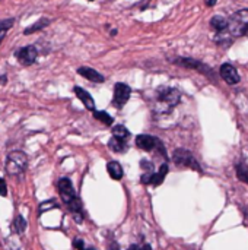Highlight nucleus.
<instances>
[{
  "label": "nucleus",
  "instance_id": "4be33fe9",
  "mask_svg": "<svg viewBox=\"0 0 248 250\" xmlns=\"http://www.w3.org/2000/svg\"><path fill=\"white\" fill-rule=\"evenodd\" d=\"M14 19H8V21H3V22H0V44H2V41L5 40L6 34H8V30L12 28L14 25Z\"/></svg>",
  "mask_w": 248,
  "mask_h": 250
},
{
  "label": "nucleus",
  "instance_id": "c756f323",
  "mask_svg": "<svg viewBox=\"0 0 248 250\" xmlns=\"http://www.w3.org/2000/svg\"><path fill=\"white\" fill-rule=\"evenodd\" d=\"M215 3H216V0H209V2H207V5H209V6H213Z\"/></svg>",
  "mask_w": 248,
  "mask_h": 250
},
{
  "label": "nucleus",
  "instance_id": "f03ea898",
  "mask_svg": "<svg viewBox=\"0 0 248 250\" xmlns=\"http://www.w3.org/2000/svg\"><path fill=\"white\" fill-rule=\"evenodd\" d=\"M57 187H59V192H60V196H62L63 202L72 211L75 221L81 224L83 221V216H82V202L78 197V195H76V192L73 189L72 181L69 179H60L59 183H57Z\"/></svg>",
  "mask_w": 248,
  "mask_h": 250
},
{
  "label": "nucleus",
  "instance_id": "7c9ffc66",
  "mask_svg": "<svg viewBox=\"0 0 248 250\" xmlns=\"http://www.w3.org/2000/svg\"><path fill=\"white\" fill-rule=\"evenodd\" d=\"M116 34H117V30H113V31H111V37H114Z\"/></svg>",
  "mask_w": 248,
  "mask_h": 250
},
{
  "label": "nucleus",
  "instance_id": "f257e3e1",
  "mask_svg": "<svg viewBox=\"0 0 248 250\" xmlns=\"http://www.w3.org/2000/svg\"><path fill=\"white\" fill-rule=\"evenodd\" d=\"M180 100L181 94L178 89L171 87H161L153 94L152 111L159 116H166L178 106Z\"/></svg>",
  "mask_w": 248,
  "mask_h": 250
},
{
  "label": "nucleus",
  "instance_id": "f3484780",
  "mask_svg": "<svg viewBox=\"0 0 248 250\" xmlns=\"http://www.w3.org/2000/svg\"><path fill=\"white\" fill-rule=\"evenodd\" d=\"M236 177L242 183L248 184V165L245 162H238L236 164Z\"/></svg>",
  "mask_w": 248,
  "mask_h": 250
},
{
  "label": "nucleus",
  "instance_id": "6e6552de",
  "mask_svg": "<svg viewBox=\"0 0 248 250\" xmlns=\"http://www.w3.org/2000/svg\"><path fill=\"white\" fill-rule=\"evenodd\" d=\"M132 95V89L126 84H116L114 87V97H113V104L117 108H123L126 103L129 101Z\"/></svg>",
  "mask_w": 248,
  "mask_h": 250
},
{
  "label": "nucleus",
  "instance_id": "0eeeda50",
  "mask_svg": "<svg viewBox=\"0 0 248 250\" xmlns=\"http://www.w3.org/2000/svg\"><path fill=\"white\" fill-rule=\"evenodd\" d=\"M136 146L139 149H143V151H158L161 155L166 157L164 143L158 138H153L150 135H137L136 136Z\"/></svg>",
  "mask_w": 248,
  "mask_h": 250
},
{
  "label": "nucleus",
  "instance_id": "20e7f679",
  "mask_svg": "<svg viewBox=\"0 0 248 250\" xmlns=\"http://www.w3.org/2000/svg\"><path fill=\"white\" fill-rule=\"evenodd\" d=\"M28 167V157L22 151H14L6 158V173L9 176H22Z\"/></svg>",
  "mask_w": 248,
  "mask_h": 250
},
{
  "label": "nucleus",
  "instance_id": "cd10ccee",
  "mask_svg": "<svg viewBox=\"0 0 248 250\" xmlns=\"http://www.w3.org/2000/svg\"><path fill=\"white\" fill-rule=\"evenodd\" d=\"M139 250H152V247L149 244H145L143 247H139Z\"/></svg>",
  "mask_w": 248,
  "mask_h": 250
},
{
  "label": "nucleus",
  "instance_id": "412c9836",
  "mask_svg": "<svg viewBox=\"0 0 248 250\" xmlns=\"http://www.w3.org/2000/svg\"><path fill=\"white\" fill-rule=\"evenodd\" d=\"M113 136H116V138H118V139H127L129 136H130V132L124 127V126H121V125H118V126H114L113 127Z\"/></svg>",
  "mask_w": 248,
  "mask_h": 250
},
{
  "label": "nucleus",
  "instance_id": "a878e982",
  "mask_svg": "<svg viewBox=\"0 0 248 250\" xmlns=\"http://www.w3.org/2000/svg\"><path fill=\"white\" fill-rule=\"evenodd\" d=\"M0 196H8V187L3 179H0Z\"/></svg>",
  "mask_w": 248,
  "mask_h": 250
},
{
  "label": "nucleus",
  "instance_id": "b1692460",
  "mask_svg": "<svg viewBox=\"0 0 248 250\" xmlns=\"http://www.w3.org/2000/svg\"><path fill=\"white\" fill-rule=\"evenodd\" d=\"M51 208H57L56 202H53V200L44 202V203H41V206H40V212H46L47 209H51Z\"/></svg>",
  "mask_w": 248,
  "mask_h": 250
},
{
  "label": "nucleus",
  "instance_id": "aec40b11",
  "mask_svg": "<svg viewBox=\"0 0 248 250\" xmlns=\"http://www.w3.org/2000/svg\"><path fill=\"white\" fill-rule=\"evenodd\" d=\"M94 117H95L97 120L102 122L105 126H111L113 122H114V119H113L108 113H105V111H94Z\"/></svg>",
  "mask_w": 248,
  "mask_h": 250
},
{
  "label": "nucleus",
  "instance_id": "1a4fd4ad",
  "mask_svg": "<svg viewBox=\"0 0 248 250\" xmlns=\"http://www.w3.org/2000/svg\"><path fill=\"white\" fill-rule=\"evenodd\" d=\"M37 56H38V52H37V49L34 46H27V47L17 52V59L24 66L33 65L37 60Z\"/></svg>",
  "mask_w": 248,
  "mask_h": 250
},
{
  "label": "nucleus",
  "instance_id": "7ed1b4c3",
  "mask_svg": "<svg viewBox=\"0 0 248 250\" xmlns=\"http://www.w3.org/2000/svg\"><path fill=\"white\" fill-rule=\"evenodd\" d=\"M228 34L231 37H242L248 31V9L238 11L228 19Z\"/></svg>",
  "mask_w": 248,
  "mask_h": 250
},
{
  "label": "nucleus",
  "instance_id": "393cba45",
  "mask_svg": "<svg viewBox=\"0 0 248 250\" xmlns=\"http://www.w3.org/2000/svg\"><path fill=\"white\" fill-rule=\"evenodd\" d=\"M73 247L78 249V250H86L88 247L85 246V241L82 238H75L73 240Z\"/></svg>",
  "mask_w": 248,
  "mask_h": 250
},
{
  "label": "nucleus",
  "instance_id": "4468645a",
  "mask_svg": "<svg viewBox=\"0 0 248 250\" xmlns=\"http://www.w3.org/2000/svg\"><path fill=\"white\" fill-rule=\"evenodd\" d=\"M108 146L113 152H117V154H124L127 151V142L124 139H118L116 136H113L108 142Z\"/></svg>",
  "mask_w": 248,
  "mask_h": 250
},
{
  "label": "nucleus",
  "instance_id": "9b49d317",
  "mask_svg": "<svg viewBox=\"0 0 248 250\" xmlns=\"http://www.w3.org/2000/svg\"><path fill=\"white\" fill-rule=\"evenodd\" d=\"M78 73H79L81 76L89 79L91 82H95V84H102V82H104V76H102L99 72H97L95 69H92V68L82 66V68L78 69Z\"/></svg>",
  "mask_w": 248,
  "mask_h": 250
},
{
  "label": "nucleus",
  "instance_id": "f8f14e48",
  "mask_svg": "<svg viewBox=\"0 0 248 250\" xmlns=\"http://www.w3.org/2000/svg\"><path fill=\"white\" fill-rule=\"evenodd\" d=\"M75 94H76V97L83 103V106H85L88 110L95 111V101H94V98L91 97V94H89L88 91H85V89L81 88V87H75Z\"/></svg>",
  "mask_w": 248,
  "mask_h": 250
},
{
  "label": "nucleus",
  "instance_id": "a211bd4d",
  "mask_svg": "<svg viewBox=\"0 0 248 250\" xmlns=\"http://www.w3.org/2000/svg\"><path fill=\"white\" fill-rule=\"evenodd\" d=\"M50 24V19H40L38 22H35L33 27H30V28H27L25 31H24V34L25 36H28V34H33V33H37V31H40L41 28H46L47 25Z\"/></svg>",
  "mask_w": 248,
  "mask_h": 250
},
{
  "label": "nucleus",
  "instance_id": "2f4dec72",
  "mask_svg": "<svg viewBox=\"0 0 248 250\" xmlns=\"http://www.w3.org/2000/svg\"><path fill=\"white\" fill-rule=\"evenodd\" d=\"M89 2H94V0H89Z\"/></svg>",
  "mask_w": 248,
  "mask_h": 250
},
{
  "label": "nucleus",
  "instance_id": "5701e85b",
  "mask_svg": "<svg viewBox=\"0 0 248 250\" xmlns=\"http://www.w3.org/2000/svg\"><path fill=\"white\" fill-rule=\"evenodd\" d=\"M140 167H142L146 173H152L150 170H153V164H152L150 161H148V160H142V161H140Z\"/></svg>",
  "mask_w": 248,
  "mask_h": 250
},
{
  "label": "nucleus",
  "instance_id": "ddd939ff",
  "mask_svg": "<svg viewBox=\"0 0 248 250\" xmlns=\"http://www.w3.org/2000/svg\"><path fill=\"white\" fill-rule=\"evenodd\" d=\"M107 171H108V174H110V177H111L113 180H121L123 176H124L123 167H121V164L117 162V161L108 162V164H107Z\"/></svg>",
  "mask_w": 248,
  "mask_h": 250
},
{
  "label": "nucleus",
  "instance_id": "bb28decb",
  "mask_svg": "<svg viewBox=\"0 0 248 250\" xmlns=\"http://www.w3.org/2000/svg\"><path fill=\"white\" fill-rule=\"evenodd\" d=\"M8 82V79H6V76L3 75V76H0V85H3V84H6Z\"/></svg>",
  "mask_w": 248,
  "mask_h": 250
},
{
  "label": "nucleus",
  "instance_id": "423d86ee",
  "mask_svg": "<svg viewBox=\"0 0 248 250\" xmlns=\"http://www.w3.org/2000/svg\"><path fill=\"white\" fill-rule=\"evenodd\" d=\"M172 161L178 167H187V168H191V170H194L197 173H201V167L198 165L197 160L187 149H182V148L175 149L174 154H172Z\"/></svg>",
  "mask_w": 248,
  "mask_h": 250
},
{
  "label": "nucleus",
  "instance_id": "39448f33",
  "mask_svg": "<svg viewBox=\"0 0 248 250\" xmlns=\"http://www.w3.org/2000/svg\"><path fill=\"white\" fill-rule=\"evenodd\" d=\"M171 62H172V63H175V65H178V66H182V68L194 69V71H197L198 73L204 75L206 78L216 81V75H215V72H213L207 65H204V63H201V62L196 60V59H190V57H175V59H174V60H171Z\"/></svg>",
  "mask_w": 248,
  "mask_h": 250
},
{
  "label": "nucleus",
  "instance_id": "dca6fc26",
  "mask_svg": "<svg viewBox=\"0 0 248 250\" xmlns=\"http://www.w3.org/2000/svg\"><path fill=\"white\" fill-rule=\"evenodd\" d=\"M210 27L219 34V33H226L228 30V19L223 17H213L210 19Z\"/></svg>",
  "mask_w": 248,
  "mask_h": 250
},
{
  "label": "nucleus",
  "instance_id": "9d476101",
  "mask_svg": "<svg viewBox=\"0 0 248 250\" xmlns=\"http://www.w3.org/2000/svg\"><path fill=\"white\" fill-rule=\"evenodd\" d=\"M219 73H220L222 79H223L228 85H236V84H239V81H241L238 71H236L232 65H229V63L222 65L220 69H219Z\"/></svg>",
  "mask_w": 248,
  "mask_h": 250
},
{
  "label": "nucleus",
  "instance_id": "c85d7f7f",
  "mask_svg": "<svg viewBox=\"0 0 248 250\" xmlns=\"http://www.w3.org/2000/svg\"><path fill=\"white\" fill-rule=\"evenodd\" d=\"M126 250H139V246H136V244H132L129 249H126Z\"/></svg>",
  "mask_w": 248,
  "mask_h": 250
},
{
  "label": "nucleus",
  "instance_id": "6ab92c4d",
  "mask_svg": "<svg viewBox=\"0 0 248 250\" xmlns=\"http://www.w3.org/2000/svg\"><path fill=\"white\" fill-rule=\"evenodd\" d=\"M14 230H15L17 234L25 232V230H27V221H25V218L22 215H18L15 218V221H14Z\"/></svg>",
  "mask_w": 248,
  "mask_h": 250
},
{
  "label": "nucleus",
  "instance_id": "2eb2a0df",
  "mask_svg": "<svg viewBox=\"0 0 248 250\" xmlns=\"http://www.w3.org/2000/svg\"><path fill=\"white\" fill-rule=\"evenodd\" d=\"M166 174H168V165L166 164H162L158 173H150V181H149V184H152V186L162 184V181H164V179H165Z\"/></svg>",
  "mask_w": 248,
  "mask_h": 250
}]
</instances>
